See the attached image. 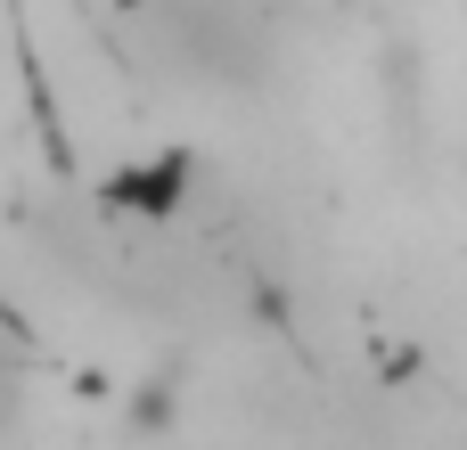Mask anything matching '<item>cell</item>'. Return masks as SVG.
I'll return each mask as SVG.
<instances>
[{"label":"cell","mask_w":467,"mask_h":450,"mask_svg":"<svg viewBox=\"0 0 467 450\" xmlns=\"http://www.w3.org/2000/svg\"><path fill=\"white\" fill-rule=\"evenodd\" d=\"M181 189H189V156H181V148L156 156V164H123V172H115V205H131V213H172Z\"/></svg>","instance_id":"1"},{"label":"cell","mask_w":467,"mask_h":450,"mask_svg":"<svg viewBox=\"0 0 467 450\" xmlns=\"http://www.w3.org/2000/svg\"><path fill=\"white\" fill-rule=\"evenodd\" d=\"M16 402H25V369H16V353L0 344V435H8V418H16Z\"/></svg>","instance_id":"2"}]
</instances>
